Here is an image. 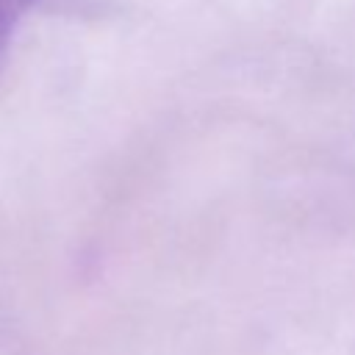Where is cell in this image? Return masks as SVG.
<instances>
[{
    "instance_id": "1",
    "label": "cell",
    "mask_w": 355,
    "mask_h": 355,
    "mask_svg": "<svg viewBox=\"0 0 355 355\" xmlns=\"http://www.w3.org/2000/svg\"><path fill=\"white\" fill-rule=\"evenodd\" d=\"M36 0H0V39L6 42L8 33L17 28V22L25 17V11Z\"/></svg>"
},
{
    "instance_id": "2",
    "label": "cell",
    "mask_w": 355,
    "mask_h": 355,
    "mask_svg": "<svg viewBox=\"0 0 355 355\" xmlns=\"http://www.w3.org/2000/svg\"><path fill=\"white\" fill-rule=\"evenodd\" d=\"M3 55H6V42L0 39V64H3Z\"/></svg>"
}]
</instances>
